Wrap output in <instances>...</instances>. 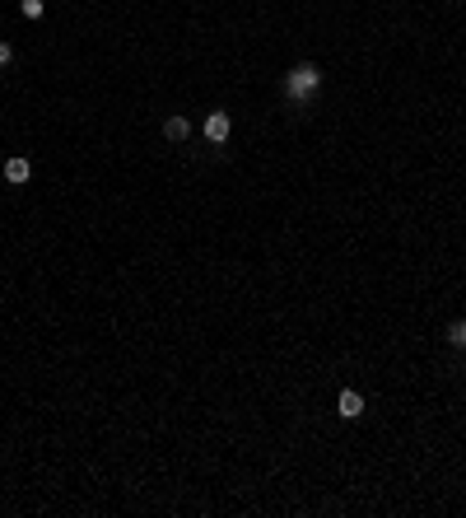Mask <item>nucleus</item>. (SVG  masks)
I'll list each match as a JSON object with an SVG mask.
<instances>
[{
  "label": "nucleus",
  "instance_id": "obj_3",
  "mask_svg": "<svg viewBox=\"0 0 466 518\" xmlns=\"http://www.w3.org/2000/svg\"><path fill=\"white\" fill-rule=\"evenodd\" d=\"M336 411H341V420H359L364 416V397H359L355 388H345V393L336 397Z\"/></svg>",
  "mask_w": 466,
  "mask_h": 518
},
{
  "label": "nucleus",
  "instance_id": "obj_2",
  "mask_svg": "<svg viewBox=\"0 0 466 518\" xmlns=\"http://www.w3.org/2000/svg\"><path fill=\"white\" fill-rule=\"evenodd\" d=\"M200 131H205V140H210V145H224V140H229V131H233V122H229V113H210Z\"/></svg>",
  "mask_w": 466,
  "mask_h": 518
},
{
  "label": "nucleus",
  "instance_id": "obj_5",
  "mask_svg": "<svg viewBox=\"0 0 466 518\" xmlns=\"http://www.w3.org/2000/svg\"><path fill=\"white\" fill-rule=\"evenodd\" d=\"M28 173H33L28 159H5V178H10V182H28Z\"/></svg>",
  "mask_w": 466,
  "mask_h": 518
},
{
  "label": "nucleus",
  "instance_id": "obj_8",
  "mask_svg": "<svg viewBox=\"0 0 466 518\" xmlns=\"http://www.w3.org/2000/svg\"><path fill=\"white\" fill-rule=\"evenodd\" d=\"M10 61H14V47L5 43V38H0V66H10Z\"/></svg>",
  "mask_w": 466,
  "mask_h": 518
},
{
  "label": "nucleus",
  "instance_id": "obj_4",
  "mask_svg": "<svg viewBox=\"0 0 466 518\" xmlns=\"http://www.w3.org/2000/svg\"><path fill=\"white\" fill-rule=\"evenodd\" d=\"M187 135H191V122H187V117H168V122H164V140H173V145H182Z\"/></svg>",
  "mask_w": 466,
  "mask_h": 518
},
{
  "label": "nucleus",
  "instance_id": "obj_7",
  "mask_svg": "<svg viewBox=\"0 0 466 518\" xmlns=\"http://www.w3.org/2000/svg\"><path fill=\"white\" fill-rule=\"evenodd\" d=\"M23 19H42V0H23Z\"/></svg>",
  "mask_w": 466,
  "mask_h": 518
},
{
  "label": "nucleus",
  "instance_id": "obj_6",
  "mask_svg": "<svg viewBox=\"0 0 466 518\" xmlns=\"http://www.w3.org/2000/svg\"><path fill=\"white\" fill-rule=\"evenodd\" d=\"M448 341H453L457 350H466V317H457V322L448 327Z\"/></svg>",
  "mask_w": 466,
  "mask_h": 518
},
{
  "label": "nucleus",
  "instance_id": "obj_1",
  "mask_svg": "<svg viewBox=\"0 0 466 518\" xmlns=\"http://www.w3.org/2000/svg\"><path fill=\"white\" fill-rule=\"evenodd\" d=\"M317 89H322V70L312 66V61H299V66L285 75V94H289L294 103H308Z\"/></svg>",
  "mask_w": 466,
  "mask_h": 518
}]
</instances>
